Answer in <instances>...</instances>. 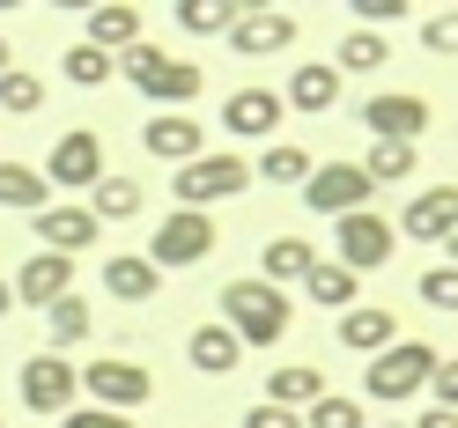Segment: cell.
Wrapping results in <instances>:
<instances>
[{"mask_svg": "<svg viewBox=\"0 0 458 428\" xmlns=\"http://www.w3.org/2000/svg\"><path fill=\"white\" fill-rule=\"evenodd\" d=\"M289 318H296V310H289V289H267L259 273L222 289V325L237 332V348H274V340L289 332Z\"/></svg>", "mask_w": 458, "mask_h": 428, "instance_id": "6da1fadb", "label": "cell"}, {"mask_svg": "<svg viewBox=\"0 0 458 428\" xmlns=\"http://www.w3.org/2000/svg\"><path fill=\"white\" fill-rule=\"evenodd\" d=\"M444 355L428 348V340H392L385 355H369V369H362V391L377 399V407H399V399H414L421 384H428V369H437Z\"/></svg>", "mask_w": 458, "mask_h": 428, "instance_id": "7a4b0ae2", "label": "cell"}, {"mask_svg": "<svg viewBox=\"0 0 458 428\" xmlns=\"http://www.w3.org/2000/svg\"><path fill=\"white\" fill-rule=\"evenodd\" d=\"M251 185V163L237 155V148H208V155H192L185 170H178V207H192V214H208V207H222V199H237Z\"/></svg>", "mask_w": 458, "mask_h": 428, "instance_id": "3957f363", "label": "cell"}, {"mask_svg": "<svg viewBox=\"0 0 458 428\" xmlns=\"http://www.w3.org/2000/svg\"><path fill=\"white\" fill-rule=\"evenodd\" d=\"M119 74H126L148 104H192V97H199V67H192V60H170V52H156L148 38H140L133 52H119Z\"/></svg>", "mask_w": 458, "mask_h": 428, "instance_id": "277c9868", "label": "cell"}, {"mask_svg": "<svg viewBox=\"0 0 458 428\" xmlns=\"http://www.w3.org/2000/svg\"><path fill=\"white\" fill-rule=\"evenodd\" d=\"M215 251V214H192V207H178V214H163L156 222V237H148V259L156 273H185V266H199Z\"/></svg>", "mask_w": 458, "mask_h": 428, "instance_id": "5b68a950", "label": "cell"}, {"mask_svg": "<svg viewBox=\"0 0 458 428\" xmlns=\"http://www.w3.org/2000/svg\"><path fill=\"white\" fill-rule=\"evenodd\" d=\"M369 185L355 163H310V178H303V207L310 214H333V222H348V214H362L369 207Z\"/></svg>", "mask_w": 458, "mask_h": 428, "instance_id": "8992f818", "label": "cell"}, {"mask_svg": "<svg viewBox=\"0 0 458 428\" xmlns=\"http://www.w3.org/2000/svg\"><path fill=\"white\" fill-rule=\"evenodd\" d=\"M333 259L348 266L355 281H362V273H377V266H392V222H385L377 207H362V214H348V222H333Z\"/></svg>", "mask_w": 458, "mask_h": 428, "instance_id": "52a82bcc", "label": "cell"}, {"mask_svg": "<svg viewBox=\"0 0 458 428\" xmlns=\"http://www.w3.org/2000/svg\"><path fill=\"white\" fill-rule=\"evenodd\" d=\"M15 391H22V407L30 414H67L74 399H81V369L67 355H30L15 369Z\"/></svg>", "mask_w": 458, "mask_h": 428, "instance_id": "ba28073f", "label": "cell"}, {"mask_svg": "<svg viewBox=\"0 0 458 428\" xmlns=\"http://www.w3.org/2000/svg\"><path fill=\"white\" fill-rule=\"evenodd\" d=\"M81 391H89L104 414H133L140 399L156 391V377H148L140 362H126V355H104V362H89V369H81Z\"/></svg>", "mask_w": 458, "mask_h": 428, "instance_id": "9c48e42d", "label": "cell"}, {"mask_svg": "<svg viewBox=\"0 0 458 428\" xmlns=\"http://www.w3.org/2000/svg\"><path fill=\"white\" fill-rule=\"evenodd\" d=\"M45 185H67V192H89L97 178H104V140L89 133V126H74V133H60L52 140V155H45V170H38Z\"/></svg>", "mask_w": 458, "mask_h": 428, "instance_id": "30bf717a", "label": "cell"}, {"mask_svg": "<svg viewBox=\"0 0 458 428\" xmlns=\"http://www.w3.org/2000/svg\"><path fill=\"white\" fill-rule=\"evenodd\" d=\"M296 30H303V22L289 8H244L237 22H229V45H237L244 60H274V52L296 45Z\"/></svg>", "mask_w": 458, "mask_h": 428, "instance_id": "8fae6325", "label": "cell"}, {"mask_svg": "<svg viewBox=\"0 0 458 428\" xmlns=\"http://www.w3.org/2000/svg\"><path fill=\"white\" fill-rule=\"evenodd\" d=\"M8 296L22 310H52L60 296H74V259H52V251H30L22 259V273L8 281Z\"/></svg>", "mask_w": 458, "mask_h": 428, "instance_id": "7c38bea8", "label": "cell"}, {"mask_svg": "<svg viewBox=\"0 0 458 428\" xmlns=\"http://www.w3.org/2000/svg\"><path fill=\"white\" fill-rule=\"evenodd\" d=\"M140 148H148L156 163H192V155H208V126L199 119H185V111H156L148 126H140Z\"/></svg>", "mask_w": 458, "mask_h": 428, "instance_id": "4fadbf2b", "label": "cell"}, {"mask_svg": "<svg viewBox=\"0 0 458 428\" xmlns=\"http://www.w3.org/2000/svg\"><path fill=\"white\" fill-rule=\"evenodd\" d=\"M30 222H38V244L52 251V259H74V251H97V237H104V222H97L89 207H38Z\"/></svg>", "mask_w": 458, "mask_h": 428, "instance_id": "5bb4252c", "label": "cell"}, {"mask_svg": "<svg viewBox=\"0 0 458 428\" xmlns=\"http://www.w3.org/2000/svg\"><path fill=\"white\" fill-rule=\"evenodd\" d=\"M458 230V185H437V192H414L407 214H399L392 237H414V244H444Z\"/></svg>", "mask_w": 458, "mask_h": 428, "instance_id": "9a60e30c", "label": "cell"}, {"mask_svg": "<svg viewBox=\"0 0 458 428\" xmlns=\"http://www.w3.org/2000/svg\"><path fill=\"white\" fill-rule=\"evenodd\" d=\"M362 126H369V140H414V133H428V104L407 89H385L362 104Z\"/></svg>", "mask_w": 458, "mask_h": 428, "instance_id": "2e32d148", "label": "cell"}, {"mask_svg": "<svg viewBox=\"0 0 458 428\" xmlns=\"http://www.w3.org/2000/svg\"><path fill=\"white\" fill-rule=\"evenodd\" d=\"M281 119H289V111H281L274 89H237L222 104V133H237V140H274Z\"/></svg>", "mask_w": 458, "mask_h": 428, "instance_id": "e0dca14e", "label": "cell"}, {"mask_svg": "<svg viewBox=\"0 0 458 428\" xmlns=\"http://www.w3.org/2000/svg\"><path fill=\"white\" fill-rule=\"evenodd\" d=\"M81 22H89V38H81V45H97L104 60H119V52H133V45H140V8H126V0L81 8Z\"/></svg>", "mask_w": 458, "mask_h": 428, "instance_id": "ac0fdd59", "label": "cell"}, {"mask_svg": "<svg viewBox=\"0 0 458 428\" xmlns=\"http://www.w3.org/2000/svg\"><path fill=\"white\" fill-rule=\"evenodd\" d=\"M185 362L199 369V377H229V369L244 362V348H237V332H229L222 318H208V325L185 332Z\"/></svg>", "mask_w": 458, "mask_h": 428, "instance_id": "d6986e66", "label": "cell"}, {"mask_svg": "<svg viewBox=\"0 0 458 428\" xmlns=\"http://www.w3.org/2000/svg\"><path fill=\"white\" fill-rule=\"evenodd\" d=\"M296 289H303L310 303H318V310H355V303H362V281H355L348 266H340V259H326V251L310 259V273L296 281Z\"/></svg>", "mask_w": 458, "mask_h": 428, "instance_id": "ffe728a7", "label": "cell"}, {"mask_svg": "<svg viewBox=\"0 0 458 428\" xmlns=\"http://www.w3.org/2000/svg\"><path fill=\"white\" fill-rule=\"evenodd\" d=\"M326 399V369H310V362H289V369H267V407H281V414H310Z\"/></svg>", "mask_w": 458, "mask_h": 428, "instance_id": "44dd1931", "label": "cell"}, {"mask_svg": "<svg viewBox=\"0 0 458 428\" xmlns=\"http://www.w3.org/2000/svg\"><path fill=\"white\" fill-rule=\"evenodd\" d=\"M163 289V273L140 259V251H111L104 259V296H119V303H156Z\"/></svg>", "mask_w": 458, "mask_h": 428, "instance_id": "7402d4cb", "label": "cell"}, {"mask_svg": "<svg viewBox=\"0 0 458 428\" xmlns=\"http://www.w3.org/2000/svg\"><path fill=\"white\" fill-rule=\"evenodd\" d=\"M392 340H399L392 310H377V303H355V310H340V348H355V355H385Z\"/></svg>", "mask_w": 458, "mask_h": 428, "instance_id": "603a6c76", "label": "cell"}, {"mask_svg": "<svg viewBox=\"0 0 458 428\" xmlns=\"http://www.w3.org/2000/svg\"><path fill=\"white\" fill-rule=\"evenodd\" d=\"M333 104H340V74H333V60L296 67L289 89H281V111H333Z\"/></svg>", "mask_w": 458, "mask_h": 428, "instance_id": "cb8c5ba5", "label": "cell"}, {"mask_svg": "<svg viewBox=\"0 0 458 428\" xmlns=\"http://www.w3.org/2000/svg\"><path fill=\"white\" fill-rule=\"evenodd\" d=\"M310 259H318V244H303V237H267V251H259V281H267V289H289V281L310 273Z\"/></svg>", "mask_w": 458, "mask_h": 428, "instance_id": "d4e9b609", "label": "cell"}, {"mask_svg": "<svg viewBox=\"0 0 458 428\" xmlns=\"http://www.w3.org/2000/svg\"><path fill=\"white\" fill-rule=\"evenodd\" d=\"M414 163H421L414 140H369V155H362L355 170H362L369 185H407V178H414Z\"/></svg>", "mask_w": 458, "mask_h": 428, "instance_id": "484cf974", "label": "cell"}, {"mask_svg": "<svg viewBox=\"0 0 458 428\" xmlns=\"http://www.w3.org/2000/svg\"><path fill=\"white\" fill-rule=\"evenodd\" d=\"M170 15H178L185 38H229V22L244 15V0H178Z\"/></svg>", "mask_w": 458, "mask_h": 428, "instance_id": "4316f807", "label": "cell"}, {"mask_svg": "<svg viewBox=\"0 0 458 428\" xmlns=\"http://www.w3.org/2000/svg\"><path fill=\"white\" fill-rule=\"evenodd\" d=\"M89 214L97 222H133L140 214V178H111L104 170V178L89 185Z\"/></svg>", "mask_w": 458, "mask_h": 428, "instance_id": "83f0119b", "label": "cell"}, {"mask_svg": "<svg viewBox=\"0 0 458 428\" xmlns=\"http://www.w3.org/2000/svg\"><path fill=\"white\" fill-rule=\"evenodd\" d=\"M251 178H267V185H296V192H303V178H310V155L296 148V140H267V155L251 163Z\"/></svg>", "mask_w": 458, "mask_h": 428, "instance_id": "f1b7e54d", "label": "cell"}, {"mask_svg": "<svg viewBox=\"0 0 458 428\" xmlns=\"http://www.w3.org/2000/svg\"><path fill=\"white\" fill-rule=\"evenodd\" d=\"M45 178H38V170L30 163H0V207H15V214H38L45 207Z\"/></svg>", "mask_w": 458, "mask_h": 428, "instance_id": "f546056e", "label": "cell"}, {"mask_svg": "<svg viewBox=\"0 0 458 428\" xmlns=\"http://www.w3.org/2000/svg\"><path fill=\"white\" fill-rule=\"evenodd\" d=\"M45 318H52V355H60V348H74V340H89V325H97L81 296H60V303L45 310Z\"/></svg>", "mask_w": 458, "mask_h": 428, "instance_id": "4dcf8cb0", "label": "cell"}, {"mask_svg": "<svg viewBox=\"0 0 458 428\" xmlns=\"http://www.w3.org/2000/svg\"><path fill=\"white\" fill-rule=\"evenodd\" d=\"M0 111H8V119H38V111H45V81L38 74H0Z\"/></svg>", "mask_w": 458, "mask_h": 428, "instance_id": "1f68e13d", "label": "cell"}, {"mask_svg": "<svg viewBox=\"0 0 458 428\" xmlns=\"http://www.w3.org/2000/svg\"><path fill=\"white\" fill-rule=\"evenodd\" d=\"M60 74H67V81H81V89H104V81L119 74V60H104L97 45H74L67 60H60Z\"/></svg>", "mask_w": 458, "mask_h": 428, "instance_id": "d6a6232c", "label": "cell"}, {"mask_svg": "<svg viewBox=\"0 0 458 428\" xmlns=\"http://www.w3.org/2000/svg\"><path fill=\"white\" fill-rule=\"evenodd\" d=\"M414 296H421L428 310H458V266H428V273L414 281Z\"/></svg>", "mask_w": 458, "mask_h": 428, "instance_id": "836d02e7", "label": "cell"}, {"mask_svg": "<svg viewBox=\"0 0 458 428\" xmlns=\"http://www.w3.org/2000/svg\"><path fill=\"white\" fill-rule=\"evenodd\" d=\"M392 52H385V38H369V30H348V45H340V67H355V74H369V67H385Z\"/></svg>", "mask_w": 458, "mask_h": 428, "instance_id": "e575fe53", "label": "cell"}, {"mask_svg": "<svg viewBox=\"0 0 458 428\" xmlns=\"http://www.w3.org/2000/svg\"><path fill=\"white\" fill-rule=\"evenodd\" d=\"M421 45L437 52V60H458V8H444V15H421Z\"/></svg>", "mask_w": 458, "mask_h": 428, "instance_id": "d590c367", "label": "cell"}, {"mask_svg": "<svg viewBox=\"0 0 458 428\" xmlns=\"http://www.w3.org/2000/svg\"><path fill=\"white\" fill-rule=\"evenodd\" d=\"M303 428H362V407H355V399H333V391H326L318 407L303 414Z\"/></svg>", "mask_w": 458, "mask_h": 428, "instance_id": "8d00e7d4", "label": "cell"}, {"mask_svg": "<svg viewBox=\"0 0 458 428\" xmlns=\"http://www.w3.org/2000/svg\"><path fill=\"white\" fill-rule=\"evenodd\" d=\"M348 15L362 22V30H369V38H377V30H385V22H399V15H414V0H348Z\"/></svg>", "mask_w": 458, "mask_h": 428, "instance_id": "74e56055", "label": "cell"}, {"mask_svg": "<svg viewBox=\"0 0 458 428\" xmlns=\"http://www.w3.org/2000/svg\"><path fill=\"white\" fill-rule=\"evenodd\" d=\"M421 391H437V407H444V414H458V362H437Z\"/></svg>", "mask_w": 458, "mask_h": 428, "instance_id": "f35d334b", "label": "cell"}, {"mask_svg": "<svg viewBox=\"0 0 458 428\" xmlns=\"http://www.w3.org/2000/svg\"><path fill=\"white\" fill-rule=\"evenodd\" d=\"M60 428H133V421L126 414H104V407H67Z\"/></svg>", "mask_w": 458, "mask_h": 428, "instance_id": "ab89813d", "label": "cell"}, {"mask_svg": "<svg viewBox=\"0 0 458 428\" xmlns=\"http://www.w3.org/2000/svg\"><path fill=\"white\" fill-rule=\"evenodd\" d=\"M244 428H303V414H281V407H267V399H259V407L244 414Z\"/></svg>", "mask_w": 458, "mask_h": 428, "instance_id": "60d3db41", "label": "cell"}, {"mask_svg": "<svg viewBox=\"0 0 458 428\" xmlns=\"http://www.w3.org/2000/svg\"><path fill=\"white\" fill-rule=\"evenodd\" d=\"M407 428H458V414H444V407H428L421 421H407Z\"/></svg>", "mask_w": 458, "mask_h": 428, "instance_id": "b9f144b4", "label": "cell"}, {"mask_svg": "<svg viewBox=\"0 0 458 428\" xmlns=\"http://www.w3.org/2000/svg\"><path fill=\"white\" fill-rule=\"evenodd\" d=\"M437 251H444V266H458V230H451V237H444Z\"/></svg>", "mask_w": 458, "mask_h": 428, "instance_id": "7bdbcfd3", "label": "cell"}, {"mask_svg": "<svg viewBox=\"0 0 458 428\" xmlns=\"http://www.w3.org/2000/svg\"><path fill=\"white\" fill-rule=\"evenodd\" d=\"M8 310H15V296H8V281H0V318H8Z\"/></svg>", "mask_w": 458, "mask_h": 428, "instance_id": "ee69618b", "label": "cell"}, {"mask_svg": "<svg viewBox=\"0 0 458 428\" xmlns=\"http://www.w3.org/2000/svg\"><path fill=\"white\" fill-rule=\"evenodd\" d=\"M0 74H8V38H0Z\"/></svg>", "mask_w": 458, "mask_h": 428, "instance_id": "f6af8a7d", "label": "cell"}, {"mask_svg": "<svg viewBox=\"0 0 458 428\" xmlns=\"http://www.w3.org/2000/svg\"><path fill=\"white\" fill-rule=\"evenodd\" d=\"M385 428H407V421H385Z\"/></svg>", "mask_w": 458, "mask_h": 428, "instance_id": "bcb514c9", "label": "cell"}]
</instances>
